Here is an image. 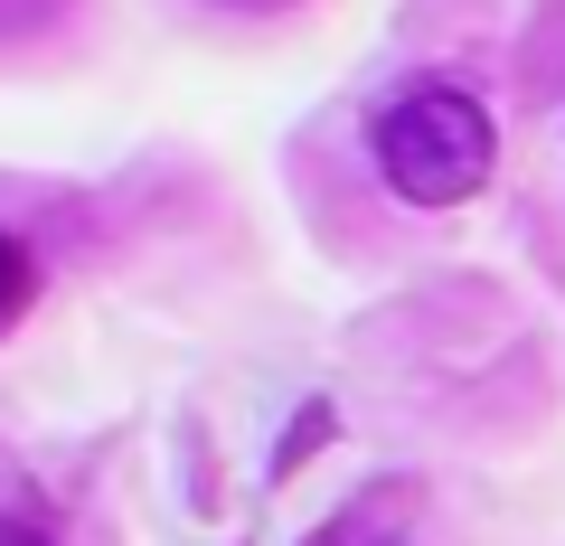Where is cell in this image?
<instances>
[{
    "label": "cell",
    "mask_w": 565,
    "mask_h": 546,
    "mask_svg": "<svg viewBox=\"0 0 565 546\" xmlns=\"http://www.w3.org/2000/svg\"><path fill=\"white\" fill-rule=\"evenodd\" d=\"M367 161L405 207H462L500 170V114L471 85H415L367 122Z\"/></svg>",
    "instance_id": "6da1fadb"
},
{
    "label": "cell",
    "mask_w": 565,
    "mask_h": 546,
    "mask_svg": "<svg viewBox=\"0 0 565 546\" xmlns=\"http://www.w3.org/2000/svg\"><path fill=\"white\" fill-rule=\"evenodd\" d=\"M29 302H39V255L20 236H0V340L29 321Z\"/></svg>",
    "instance_id": "7a4b0ae2"
},
{
    "label": "cell",
    "mask_w": 565,
    "mask_h": 546,
    "mask_svg": "<svg viewBox=\"0 0 565 546\" xmlns=\"http://www.w3.org/2000/svg\"><path fill=\"white\" fill-rule=\"evenodd\" d=\"M330 433H340V415H330V405H302V425H292V443L274 452V471H292V462H302L311 443H330Z\"/></svg>",
    "instance_id": "3957f363"
},
{
    "label": "cell",
    "mask_w": 565,
    "mask_h": 546,
    "mask_svg": "<svg viewBox=\"0 0 565 546\" xmlns=\"http://www.w3.org/2000/svg\"><path fill=\"white\" fill-rule=\"evenodd\" d=\"M0 546H57V537H47L29 508H0Z\"/></svg>",
    "instance_id": "277c9868"
}]
</instances>
